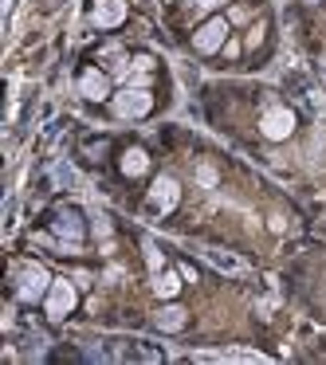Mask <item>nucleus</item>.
Segmentation results:
<instances>
[{
  "label": "nucleus",
  "mask_w": 326,
  "mask_h": 365,
  "mask_svg": "<svg viewBox=\"0 0 326 365\" xmlns=\"http://www.w3.org/2000/svg\"><path fill=\"white\" fill-rule=\"evenodd\" d=\"M228 36H232V24H228V16H208L205 24L193 32V48L200 51V56H216V51L228 43Z\"/></svg>",
  "instance_id": "1"
},
{
  "label": "nucleus",
  "mask_w": 326,
  "mask_h": 365,
  "mask_svg": "<svg viewBox=\"0 0 326 365\" xmlns=\"http://www.w3.org/2000/svg\"><path fill=\"white\" fill-rule=\"evenodd\" d=\"M111 106L118 118H146L153 110V95L146 87H122V91H114Z\"/></svg>",
  "instance_id": "2"
},
{
  "label": "nucleus",
  "mask_w": 326,
  "mask_h": 365,
  "mask_svg": "<svg viewBox=\"0 0 326 365\" xmlns=\"http://www.w3.org/2000/svg\"><path fill=\"white\" fill-rule=\"evenodd\" d=\"M75 302H79V291H75V283H67V279H56L48 291V299H44V314L51 318V322H63L67 314L75 310Z\"/></svg>",
  "instance_id": "3"
},
{
  "label": "nucleus",
  "mask_w": 326,
  "mask_h": 365,
  "mask_svg": "<svg viewBox=\"0 0 326 365\" xmlns=\"http://www.w3.org/2000/svg\"><path fill=\"white\" fill-rule=\"evenodd\" d=\"M51 283H56V279H51L44 267H24L20 271V283H16V299L28 302V307H32V302H44L48 291H51Z\"/></svg>",
  "instance_id": "4"
},
{
  "label": "nucleus",
  "mask_w": 326,
  "mask_h": 365,
  "mask_svg": "<svg viewBox=\"0 0 326 365\" xmlns=\"http://www.w3.org/2000/svg\"><path fill=\"white\" fill-rule=\"evenodd\" d=\"M260 134L268 138V142H287V138L295 134V110H287V106H271V110L260 118Z\"/></svg>",
  "instance_id": "5"
},
{
  "label": "nucleus",
  "mask_w": 326,
  "mask_h": 365,
  "mask_svg": "<svg viewBox=\"0 0 326 365\" xmlns=\"http://www.w3.org/2000/svg\"><path fill=\"white\" fill-rule=\"evenodd\" d=\"M114 79L106 71H98V67H87V71L79 75V95L87 98V103H106V98H114Z\"/></svg>",
  "instance_id": "6"
},
{
  "label": "nucleus",
  "mask_w": 326,
  "mask_h": 365,
  "mask_svg": "<svg viewBox=\"0 0 326 365\" xmlns=\"http://www.w3.org/2000/svg\"><path fill=\"white\" fill-rule=\"evenodd\" d=\"M177 200H181V185L173 181V177H158L150 189V205L158 208V212H173Z\"/></svg>",
  "instance_id": "7"
},
{
  "label": "nucleus",
  "mask_w": 326,
  "mask_h": 365,
  "mask_svg": "<svg viewBox=\"0 0 326 365\" xmlns=\"http://www.w3.org/2000/svg\"><path fill=\"white\" fill-rule=\"evenodd\" d=\"M91 20H95V28H118L126 20V0H95Z\"/></svg>",
  "instance_id": "8"
},
{
  "label": "nucleus",
  "mask_w": 326,
  "mask_h": 365,
  "mask_svg": "<svg viewBox=\"0 0 326 365\" xmlns=\"http://www.w3.org/2000/svg\"><path fill=\"white\" fill-rule=\"evenodd\" d=\"M51 232H56L59 240H67V244H79L83 240V216L71 212V208H63V212H56V220H51Z\"/></svg>",
  "instance_id": "9"
},
{
  "label": "nucleus",
  "mask_w": 326,
  "mask_h": 365,
  "mask_svg": "<svg viewBox=\"0 0 326 365\" xmlns=\"http://www.w3.org/2000/svg\"><path fill=\"white\" fill-rule=\"evenodd\" d=\"M185 322H189V310L177 307V302H169V307H161L158 314H153V326H158L161 334H177V330H185Z\"/></svg>",
  "instance_id": "10"
},
{
  "label": "nucleus",
  "mask_w": 326,
  "mask_h": 365,
  "mask_svg": "<svg viewBox=\"0 0 326 365\" xmlns=\"http://www.w3.org/2000/svg\"><path fill=\"white\" fill-rule=\"evenodd\" d=\"M118 169H122L126 177H142V173H150V153H146L142 145H130V150H122Z\"/></svg>",
  "instance_id": "11"
},
{
  "label": "nucleus",
  "mask_w": 326,
  "mask_h": 365,
  "mask_svg": "<svg viewBox=\"0 0 326 365\" xmlns=\"http://www.w3.org/2000/svg\"><path fill=\"white\" fill-rule=\"evenodd\" d=\"M181 271H158V275H153V294H158V299H177V294H181Z\"/></svg>",
  "instance_id": "12"
},
{
  "label": "nucleus",
  "mask_w": 326,
  "mask_h": 365,
  "mask_svg": "<svg viewBox=\"0 0 326 365\" xmlns=\"http://www.w3.org/2000/svg\"><path fill=\"white\" fill-rule=\"evenodd\" d=\"M263 36H268V24L260 20V24H252V28H248V36H244V48H248V51H252V48H260V43H263Z\"/></svg>",
  "instance_id": "13"
},
{
  "label": "nucleus",
  "mask_w": 326,
  "mask_h": 365,
  "mask_svg": "<svg viewBox=\"0 0 326 365\" xmlns=\"http://www.w3.org/2000/svg\"><path fill=\"white\" fill-rule=\"evenodd\" d=\"M146 263H150V271H153V275H158V271H161V267H165V255H161V252H158V247H153V244H150V247H146Z\"/></svg>",
  "instance_id": "14"
},
{
  "label": "nucleus",
  "mask_w": 326,
  "mask_h": 365,
  "mask_svg": "<svg viewBox=\"0 0 326 365\" xmlns=\"http://www.w3.org/2000/svg\"><path fill=\"white\" fill-rule=\"evenodd\" d=\"M240 51H244V43H240V40H232V36H228V43L220 48V56H224V59H236Z\"/></svg>",
  "instance_id": "15"
},
{
  "label": "nucleus",
  "mask_w": 326,
  "mask_h": 365,
  "mask_svg": "<svg viewBox=\"0 0 326 365\" xmlns=\"http://www.w3.org/2000/svg\"><path fill=\"white\" fill-rule=\"evenodd\" d=\"M134 71H146V75H150V71H153V59H150V56H134Z\"/></svg>",
  "instance_id": "16"
},
{
  "label": "nucleus",
  "mask_w": 326,
  "mask_h": 365,
  "mask_svg": "<svg viewBox=\"0 0 326 365\" xmlns=\"http://www.w3.org/2000/svg\"><path fill=\"white\" fill-rule=\"evenodd\" d=\"M240 20H248V9H244V4H240V9H232V12H228V24H240Z\"/></svg>",
  "instance_id": "17"
},
{
  "label": "nucleus",
  "mask_w": 326,
  "mask_h": 365,
  "mask_svg": "<svg viewBox=\"0 0 326 365\" xmlns=\"http://www.w3.org/2000/svg\"><path fill=\"white\" fill-rule=\"evenodd\" d=\"M197 177H200V181H205V185H216V173H213V169H208V165H200V169H197Z\"/></svg>",
  "instance_id": "18"
},
{
  "label": "nucleus",
  "mask_w": 326,
  "mask_h": 365,
  "mask_svg": "<svg viewBox=\"0 0 326 365\" xmlns=\"http://www.w3.org/2000/svg\"><path fill=\"white\" fill-rule=\"evenodd\" d=\"M216 4H220V0H197V9H205V12H208V9H216Z\"/></svg>",
  "instance_id": "19"
}]
</instances>
